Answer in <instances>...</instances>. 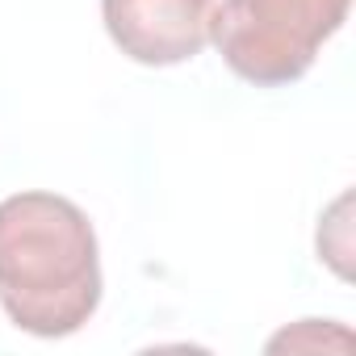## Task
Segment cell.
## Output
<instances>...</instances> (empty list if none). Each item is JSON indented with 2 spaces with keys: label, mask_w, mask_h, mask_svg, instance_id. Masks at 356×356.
<instances>
[{
  "label": "cell",
  "mask_w": 356,
  "mask_h": 356,
  "mask_svg": "<svg viewBox=\"0 0 356 356\" xmlns=\"http://www.w3.org/2000/svg\"><path fill=\"white\" fill-rule=\"evenodd\" d=\"M0 306L38 339L76 335L101 306V248L88 214L59 193L0 202Z\"/></svg>",
  "instance_id": "1"
},
{
  "label": "cell",
  "mask_w": 356,
  "mask_h": 356,
  "mask_svg": "<svg viewBox=\"0 0 356 356\" xmlns=\"http://www.w3.org/2000/svg\"><path fill=\"white\" fill-rule=\"evenodd\" d=\"M348 5L352 0H222L210 13V42L239 80L281 88L314 67L323 42L348 22Z\"/></svg>",
  "instance_id": "2"
},
{
  "label": "cell",
  "mask_w": 356,
  "mask_h": 356,
  "mask_svg": "<svg viewBox=\"0 0 356 356\" xmlns=\"http://www.w3.org/2000/svg\"><path fill=\"white\" fill-rule=\"evenodd\" d=\"M214 0H101L113 47L143 67H172L210 42Z\"/></svg>",
  "instance_id": "3"
}]
</instances>
